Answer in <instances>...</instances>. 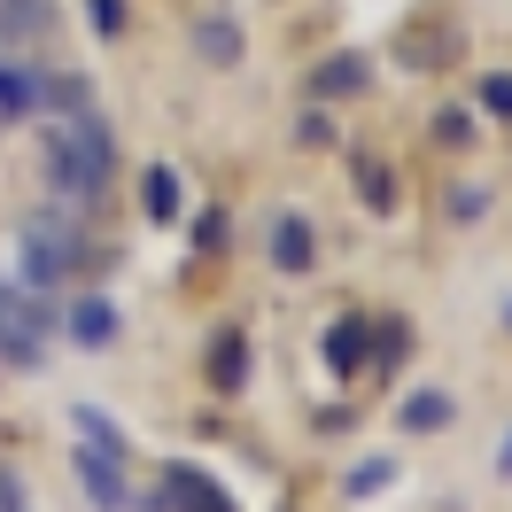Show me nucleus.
Segmentation results:
<instances>
[{
	"instance_id": "1",
	"label": "nucleus",
	"mask_w": 512,
	"mask_h": 512,
	"mask_svg": "<svg viewBox=\"0 0 512 512\" xmlns=\"http://www.w3.org/2000/svg\"><path fill=\"white\" fill-rule=\"evenodd\" d=\"M109 156H117V140H109V125H101L94 109H78L70 125L39 117V163H47L55 210H78V218H86V202L101 194V171H109Z\"/></svg>"
},
{
	"instance_id": "2",
	"label": "nucleus",
	"mask_w": 512,
	"mask_h": 512,
	"mask_svg": "<svg viewBox=\"0 0 512 512\" xmlns=\"http://www.w3.org/2000/svg\"><path fill=\"white\" fill-rule=\"evenodd\" d=\"M78 256H86V241H78V210H39V218L24 225V288L47 295L63 272H78Z\"/></svg>"
},
{
	"instance_id": "3",
	"label": "nucleus",
	"mask_w": 512,
	"mask_h": 512,
	"mask_svg": "<svg viewBox=\"0 0 512 512\" xmlns=\"http://www.w3.org/2000/svg\"><path fill=\"white\" fill-rule=\"evenodd\" d=\"M70 466H78V489H86V505L94 512H132L140 497L125 489V458H109V450H70Z\"/></svg>"
},
{
	"instance_id": "4",
	"label": "nucleus",
	"mask_w": 512,
	"mask_h": 512,
	"mask_svg": "<svg viewBox=\"0 0 512 512\" xmlns=\"http://www.w3.org/2000/svg\"><path fill=\"white\" fill-rule=\"evenodd\" d=\"M156 505H163V512H233V497H225L202 466L171 458V466H163V481H156Z\"/></svg>"
},
{
	"instance_id": "5",
	"label": "nucleus",
	"mask_w": 512,
	"mask_h": 512,
	"mask_svg": "<svg viewBox=\"0 0 512 512\" xmlns=\"http://www.w3.org/2000/svg\"><path fill=\"white\" fill-rule=\"evenodd\" d=\"M311 264H319L311 218H303V210H280V218H272V272H311Z\"/></svg>"
},
{
	"instance_id": "6",
	"label": "nucleus",
	"mask_w": 512,
	"mask_h": 512,
	"mask_svg": "<svg viewBox=\"0 0 512 512\" xmlns=\"http://www.w3.org/2000/svg\"><path fill=\"white\" fill-rule=\"evenodd\" d=\"M0 117H47V78L0 63Z\"/></svg>"
},
{
	"instance_id": "7",
	"label": "nucleus",
	"mask_w": 512,
	"mask_h": 512,
	"mask_svg": "<svg viewBox=\"0 0 512 512\" xmlns=\"http://www.w3.org/2000/svg\"><path fill=\"white\" fill-rule=\"evenodd\" d=\"M319 350H326V365H334V381H357V373H365V319H334Z\"/></svg>"
},
{
	"instance_id": "8",
	"label": "nucleus",
	"mask_w": 512,
	"mask_h": 512,
	"mask_svg": "<svg viewBox=\"0 0 512 512\" xmlns=\"http://www.w3.org/2000/svg\"><path fill=\"white\" fill-rule=\"evenodd\" d=\"M210 381L233 396V388H249V334L241 326H225L218 342H210Z\"/></svg>"
},
{
	"instance_id": "9",
	"label": "nucleus",
	"mask_w": 512,
	"mask_h": 512,
	"mask_svg": "<svg viewBox=\"0 0 512 512\" xmlns=\"http://www.w3.org/2000/svg\"><path fill=\"white\" fill-rule=\"evenodd\" d=\"M140 210H148V218L156 225H179V210H187V194H179V171H140Z\"/></svg>"
},
{
	"instance_id": "10",
	"label": "nucleus",
	"mask_w": 512,
	"mask_h": 512,
	"mask_svg": "<svg viewBox=\"0 0 512 512\" xmlns=\"http://www.w3.org/2000/svg\"><path fill=\"white\" fill-rule=\"evenodd\" d=\"M70 342H78V350H109V342H117V311H109V303H70Z\"/></svg>"
},
{
	"instance_id": "11",
	"label": "nucleus",
	"mask_w": 512,
	"mask_h": 512,
	"mask_svg": "<svg viewBox=\"0 0 512 512\" xmlns=\"http://www.w3.org/2000/svg\"><path fill=\"white\" fill-rule=\"evenodd\" d=\"M365 86V55H334V63H319V78H311V94L319 101H342Z\"/></svg>"
},
{
	"instance_id": "12",
	"label": "nucleus",
	"mask_w": 512,
	"mask_h": 512,
	"mask_svg": "<svg viewBox=\"0 0 512 512\" xmlns=\"http://www.w3.org/2000/svg\"><path fill=\"white\" fill-rule=\"evenodd\" d=\"M404 427H412V435H435V427H450V396L443 388H419V396H404Z\"/></svg>"
},
{
	"instance_id": "13",
	"label": "nucleus",
	"mask_w": 512,
	"mask_h": 512,
	"mask_svg": "<svg viewBox=\"0 0 512 512\" xmlns=\"http://www.w3.org/2000/svg\"><path fill=\"white\" fill-rule=\"evenodd\" d=\"M47 32V0H0V47Z\"/></svg>"
},
{
	"instance_id": "14",
	"label": "nucleus",
	"mask_w": 512,
	"mask_h": 512,
	"mask_svg": "<svg viewBox=\"0 0 512 512\" xmlns=\"http://www.w3.org/2000/svg\"><path fill=\"white\" fill-rule=\"evenodd\" d=\"M70 419H78V435H86L94 450H109V458H125V427H117L109 412H94V404H78Z\"/></svg>"
},
{
	"instance_id": "15",
	"label": "nucleus",
	"mask_w": 512,
	"mask_h": 512,
	"mask_svg": "<svg viewBox=\"0 0 512 512\" xmlns=\"http://www.w3.org/2000/svg\"><path fill=\"white\" fill-rule=\"evenodd\" d=\"M194 47H202L210 63H241V32L218 24V16H202V24H194Z\"/></svg>"
},
{
	"instance_id": "16",
	"label": "nucleus",
	"mask_w": 512,
	"mask_h": 512,
	"mask_svg": "<svg viewBox=\"0 0 512 512\" xmlns=\"http://www.w3.org/2000/svg\"><path fill=\"white\" fill-rule=\"evenodd\" d=\"M435 140H443V148H474V109H443V117H435Z\"/></svg>"
},
{
	"instance_id": "17",
	"label": "nucleus",
	"mask_w": 512,
	"mask_h": 512,
	"mask_svg": "<svg viewBox=\"0 0 512 512\" xmlns=\"http://www.w3.org/2000/svg\"><path fill=\"white\" fill-rule=\"evenodd\" d=\"M125 16H132L125 0H86V24H94L101 39H117V32H125Z\"/></svg>"
},
{
	"instance_id": "18",
	"label": "nucleus",
	"mask_w": 512,
	"mask_h": 512,
	"mask_svg": "<svg viewBox=\"0 0 512 512\" xmlns=\"http://www.w3.org/2000/svg\"><path fill=\"white\" fill-rule=\"evenodd\" d=\"M388 481H396V466H388V458H365V466L350 474V497H373V489H388Z\"/></svg>"
},
{
	"instance_id": "19",
	"label": "nucleus",
	"mask_w": 512,
	"mask_h": 512,
	"mask_svg": "<svg viewBox=\"0 0 512 512\" xmlns=\"http://www.w3.org/2000/svg\"><path fill=\"white\" fill-rule=\"evenodd\" d=\"M474 94H481V109H497V117H512V70H497V78H481Z\"/></svg>"
},
{
	"instance_id": "20",
	"label": "nucleus",
	"mask_w": 512,
	"mask_h": 512,
	"mask_svg": "<svg viewBox=\"0 0 512 512\" xmlns=\"http://www.w3.org/2000/svg\"><path fill=\"white\" fill-rule=\"evenodd\" d=\"M295 140H303V148H334V125H326V109H303Z\"/></svg>"
},
{
	"instance_id": "21",
	"label": "nucleus",
	"mask_w": 512,
	"mask_h": 512,
	"mask_svg": "<svg viewBox=\"0 0 512 512\" xmlns=\"http://www.w3.org/2000/svg\"><path fill=\"white\" fill-rule=\"evenodd\" d=\"M481 210H489V194H481V187H458V194H450V218H458V225L481 218Z\"/></svg>"
},
{
	"instance_id": "22",
	"label": "nucleus",
	"mask_w": 512,
	"mask_h": 512,
	"mask_svg": "<svg viewBox=\"0 0 512 512\" xmlns=\"http://www.w3.org/2000/svg\"><path fill=\"white\" fill-rule=\"evenodd\" d=\"M357 179H365V194H373V210H388V171L381 163H357Z\"/></svg>"
},
{
	"instance_id": "23",
	"label": "nucleus",
	"mask_w": 512,
	"mask_h": 512,
	"mask_svg": "<svg viewBox=\"0 0 512 512\" xmlns=\"http://www.w3.org/2000/svg\"><path fill=\"white\" fill-rule=\"evenodd\" d=\"M497 474H505V481H512V435H505V450H497Z\"/></svg>"
},
{
	"instance_id": "24",
	"label": "nucleus",
	"mask_w": 512,
	"mask_h": 512,
	"mask_svg": "<svg viewBox=\"0 0 512 512\" xmlns=\"http://www.w3.org/2000/svg\"><path fill=\"white\" fill-rule=\"evenodd\" d=\"M505 326H512V311H505Z\"/></svg>"
}]
</instances>
